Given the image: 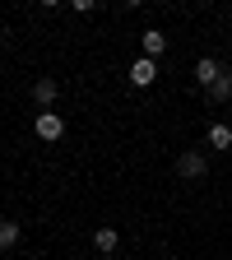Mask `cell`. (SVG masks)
Listing matches in <instances>:
<instances>
[{"instance_id":"cell-1","label":"cell","mask_w":232,"mask_h":260,"mask_svg":"<svg viewBox=\"0 0 232 260\" xmlns=\"http://www.w3.org/2000/svg\"><path fill=\"white\" fill-rule=\"evenodd\" d=\"M38 135H42L47 144H56V140L65 135V116H60V112H38Z\"/></svg>"},{"instance_id":"cell-2","label":"cell","mask_w":232,"mask_h":260,"mask_svg":"<svg viewBox=\"0 0 232 260\" xmlns=\"http://www.w3.org/2000/svg\"><path fill=\"white\" fill-rule=\"evenodd\" d=\"M205 168H209V158H205L200 149H186V153L177 158V172H181V177H205Z\"/></svg>"},{"instance_id":"cell-3","label":"cell","mask_w":232,"mask_h":260,"mask_svg":"<svg viewBox=\"0 0 232 260\" xmlns=\"http://www.w3.org/2000/svg\"><path fill=\"white\" fill-rule=\"evenodd\" d=\"M153 79H158V65H153L149 56H140L135 65H130V84H135V88H149Z\"/></svg>"},{"instance_id":"cell-4","label":"cell","mask_w":232,"mask_h":260,"mask_svg":"<svg viewBox=\"0 0 232 260\" xmlns=\"http://www.w3.org/2000/svg\"><path fill=\"white\" fill-rule=\"evenodd\" d=\"M218 75H223V65H218L214 56H205L200 65H195V79H200V88H214V84H218Z\"/></svg>"},{"instance_id":"cell-5","label":"cell","mask_w":232,"mask_h":260,"mask_svg":"<svg viewBox=\"0 0 232 260\" xmlns=\"http://www.w3.org/2000/svg\"><path fill=\"white\" fill-rule=\"evenodd\" d=\"M116 242H121V237H116V228H93V246L103 251V255H112Z\"/></svg>"},{"instance_id":"cell-6","label":"cell","mask_w":232,"mask_h":260,"mask_svg":"<svg viewBox=\"0 0 232 260\" xmlns=\"http://www.w3.org/2000/svg\"><path fill=\"white\" fill-rule=\"evenodd\" d=\"M140 42H144V56H149V60H153V56H162V51H168V38H162V32H158V28H149V32H144V38H140Z\"/></svg>"},{"instance_id":"cell-7","label":"cell","mask_w":232,"mask_h":260,"mask_svg":"<svg viewBox=\"0 0 232 260\" xmlns=\"http://www.w3.org/2000/svg\"><path fill=\"white\" fill-rule=\"evenodd\" d=\"M56 93H60V88H56V79H38V84H32V98H38L42 107H51V103H56Z\"/></svg>"},{"instance_id":"cell-8","label":"cell","mask_w":232,"mask_h":260,"mask_svg":"<svg viewBox=\"0 0 232 260\" xmlns=\"http://www.w3.org/2000/svg\"><path fill=\"white\" fill-rule=\"evenodd\" d=\"M209 98H214V103H227V98H232V70H227V65H223V75H218V84L209 88Z\"/></svg>"},{"instance_id":"cell-9","label":"cell","mask_w":232,"mask_h":260,"mask_svg":"<svg viewBox=\"0 0 232 260\" xmlns=\"http://www.w3.org/2000/svg\"><path fill=\"white\" fill-rule=\"evenodd\" d=\"M209 149H232V125H214L209 130Z\"/></svg>"},{"instance_id":"cell-10","label":"cell","mask_w":232,"mask_h":260,"mask_svg":"<svg viewBox=\"0 0 232 260\" xmlns=\"http://www.w3.org/2000/svg\"><path fill=\"white\" fill-rule=\"evenodd\" d=\"M19 246V223H0V251Z\"/></svg>"}]
</instances>
